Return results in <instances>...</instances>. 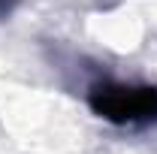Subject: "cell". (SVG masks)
I'll return each mask as SVG.
<instances>
[{"mask_svg":"<svg viewBox=\"0 0 157 154\" xmlns=\"http://www.w3.org/2000/svg\"><path fill=\"white\" fill-rule=\"evenodd\" d=\"M15 3H18V0H0V18H6V15L15 9Z\"/></svg>","mask_w":157,"mask_h":154,"instance_id":"7a4b0ae2","label":"cell"},{"mask_svg":"<svg viewBox=\"0 0 157 154\" xmlns=\"http://www.w3.org/2000/svg\"><path fill=\"white\" fill-rule=\"evenodd\" d=\"M91 109L118 127H142L157 121V88L151 85H97L88 94Z\"/></svg>","mask_w":157,"mask_h":154,"instance_id":"6da1fadb","label":"cell"}]
</instances>
